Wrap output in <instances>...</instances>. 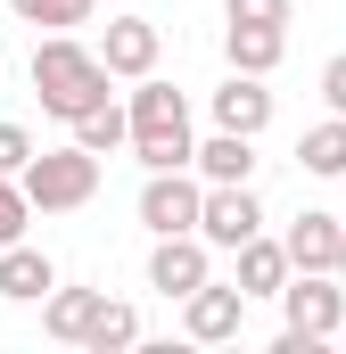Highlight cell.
<instances>
[{"label":"cell","mask_w":346,"mask_h":354,"mask_svg":"<svg viewBox=\"0 0 346 354\" xmlns=\"http://www.w3.org/2000/svg\"><path fill=\"white\" fill-rule=\"evenodd\" d=\"M289 239H248V248H239V288H248V297H280V288H289Z\"/></svg>","instance_id":"obj_15"},{"label":"cell","mask_w":346,"mask_h":354,"mask_svg":"<svg viewBox=\"0 0 346 354\" xmlns=\"http://www.w3.org/2000/svg\"><path fill=\"white\" fill-rule=\"evenodd\" d=\"M140 338V313L132 305H107L99 322H91V354H116V346H132Z\"/></svg>","instance_id":"obj_21"},{"label":"cell","mask_w":346,"mask_h":354,"mask_svg":"<svg viewBox=\"0 0 346 354\" xmlns=\"http://www.w3.org/2000/svg\"><path fill=\"white\" fill-rule=\"evenodd\" d=\"M50 288H58V264H50L42 248H25V239L0 248V297H8V305H42Z\"/></svg>","instance_id":"obj_13"},{"label":"cell","mask_w":346,"mask_h":354,"mask_svg":"<svg viewBox=\"0 0 346 354\" xmlns=\"http://www.w3.org/2000/svg\"><path fill=\"white\" fill-rule=\"evenodd\" d=\"M297 165L322 181H346V115H330V124H313L305 140H297Z\"/></svg>","instance_id":"obj_18"},{"label":"cell","mask_w":346,"mask_h":354,"mask_svg":"<svg viewBox=\"0 0 346 354\" xmlns=\"http://www.w3.org/2000/svg\"><path fill=\"white\" fill-rule=\"evenodd\" d=\"M33 214H42V206H33V198H25V181H17V174H0V248H17V239H25V223H33Z\"/></svg>","instance_id":"obj_20"},{"label":"cell","mask_w":346,"mask_h":354,"mask_svg":"<svg viewBox=\"0 0 346 354\" xmlns=\"http://www.w3.org/2000/svg\"><path fill=\"white\" fill-rule=\"evenodd\" d=\"M206 280H215V248H206L198 231H173V239H157V256H149V288L190 297V288H206Z\"/></svg>","instance_id":"obj_9"},{"label":"cell","mask_w":346,"mask_h":354,"mask_svg":"<svg viewBox=\"0 0 346 354\" xmlns=\"http://www.w3.org/2000/svg\"><path fill=\"white\" fill-rule=\"evenodd\" d=\"M132 157H140L149 174L198 165V140H190V99H181L165 75H140V83H132Z\"/></svg>","instance_id":"obj_2"},{"label":"cell","mask_w":346,"mask_h":354,"mask_svg":"<svg viewBox=\"0 0 346 354\" xmlns=\"http://www.w3.org/2000/svg\"><path fill=\"white\" fill-rule=\"evenodd\" d=\"M239 322H248V288H239V280H231V288H215V280H206V288H190V297H181V330H190L198 346L239 338Z\"/></svg>","instance_id":"obj_8"},{"label":"cell","mask_w":346,"mask_h":354,"mask_svg":"<svg viewBox=\"0 0 346 354\" xmlns=\"http://www.w3.org/2000/svg\"><path fill=\"white\" fill-rule=\"evenodd\" d=\"M198 174H206V181H248V174H256V140L215 124V140H198Z\"/></svg>","instance_id":"obj_16"},{"label":"cell","mask_w":346,"mask_h":354,"mask_svg":"<svg viewBox=\"0 0 346 354\" xmlns=\"http://www.w3.org/2000/svg\"><path fill=\"white\" fill-rule=\"evenodd\" d=\"M99 58H107V75H116V83H140V75H157V58H165V33H157L149 17H107V33H99Z\"/></svg>","instance_id":"obj_7"},{"label":"cell","mask_w":346,"mask_h":354,"mask_svg":"<svg viewBox=\"0 0 346 354\" xmlns=\"http://www.w3.org/2000/svg\"><path fill=\"white\" fill-rule=\"evenodd\" d=\"M215 124H223V132H248V140H256L264 124H272V91H264V75H239V66H231V83L215 91Z\"/></svg>","instance_id":"obj_12"},{"label":"cell","mask_w":346,"mask_h":354,"mask_svg":"<svg viewBox=\"0 0 346 354\" xmlns=\"http://www.w3.org/2000/svg\"><path fill=\"white\" fill-rule=\"evenodd\" d=\"M198 214H206V174H198V165L149 174V189H140V223H149L157 239H173V231H198Z\"/></svg>","instance_id":"obj_5"},{"label":"cell","mask_w":346,"mask_h":354,"mask_svg":"<svg viewBox=\"0 0 346 354\" xmlns=\"http://www.w3.org/2000/svg\"><path fill=\"white\" fill-rule=\"evenodd\" d=\"M338 248H346V223H338V214L305 206V214L289 223V264H297V272H338Z\"/></svg>","instance_id":"obj_11"},{"label":"cell","mask_w":346,"mask_h":354,"mask_svg":"<svg viewBox=\"0 0 346 354\" xmlns=\"http://www.w3.org/2000/svg\"><path fill=\"white\" fill-rule=\"evenodd\" d=\"M33 157H42V149H33V132H25V124H0V174H25Z\"/></svg>","instance_id":"obj_22"},{"label":"cell","mask_w":346,"mask_h":354,"mask_svg":"<svg viewBox=\"0 0 346 354\" xmlns=\"http://www.w3.org/2000/svg\"><path fill=\"white\" fill-rule=\"evenodd\" d=\"M231 25H289V0H223Z\"/></svg>","instance_id":"obj_23"},{"label":"cell","mask_w":346,"mask_h":354,"mask_svg":"<svg viewBox=\"0 0 346 354\" xmlns=\"http://www.w3.org/2000/svg\"><path fill=\"white\" fill-rule=\"evenodd\" d=\"M322 99H330V115H346V50L322 66Z\"/></svg>","instance_id":"obj_24"},{"label":"cell","mask_w":346,"mask_h":354,"mask_svg":"<svg viewBox=\"0 0 346 354\" xmlns=\"http://www.w3.org/2000/svg\"><path fill=\"white\" fill-rule=\"evenodd\" d=\"M338 280H346V248H338Z\"/></svg>","instance_id":"obj_25"},{"label":"cell","mask_w":346,"mask_h":354,"mask_svg":"<svg viewBox=\"0 0 346 354\" xmlns=\"http://www.w3.org/2000/svg\"><path fill=\"white\" fill-rule=\"evenodd\" d=\"M17 181H25V198H33L42 214H75V206L99 198V157H91L83 140H66V149H42Z\"/></svg>","instance_id":"obj_3"},{"label":"cell","mask_w":346,"mask_h":354,"mask_svg":"<svg viewBox=\"0 0 346 354\" xmlns=\"http://www.w3.org/2000/svg\"><path fill=\"white\" fill-rule=\"evenodd\" d=\"M75 140H83L91 157H116V149H132V107H116V99H99L91 115H75Z\"/></svg>","instance_id":"obj_17"},{"label":"cell","mask_w":346,"mask_h":354,"mask_svg":"<svg viewBox=\"0 0 346 354\" xmlns=\"http://www.w3.org/2000/svg\"><path fill=\"white\" fill-rule=\"evenodd\" d=\"M223 58L239 75H272L289 58V25H223Z\"/></svg>","instance_id":"obj_14"},{"label":"cell","mask_w":346,"mask_h":354,"mask_svg":"<svg viewBox=\"0 0 346 354\" xmlns=\"http://www.w3.org/2000/svg\"><path fill=\"white\" fill-rule=\"evenodd\" d=\"M107 313V288H50L42 297V330L58 346H91V322Z\"/></svg>","instance_id":"obj_10"},{"label":"cell","mask_w":346,"mask_h":354,"mask_svg":"<svg viewBox=\"0 0 346 354\" xmlns=\"http://www.w3.org/2000/svg\"><path fill=\"white\" fill-rule=\"evenodd\" d=\"M338 346H346V330H338Z\"/></svg>","instance_id":"obj_26"},{"label":"cell","mask_w":346,"mask_h":354,"mask_svg":"<svg viewBox=\"0 0 346 354\" xmlns=\"http://www.w3.org/2000/svg\"><path fill=\"white\" fill-rule=\"evenodd\" d=\"M280 330H297V338H338L346 330V280L338 272H289V288H280Z\"/></svg>","instance_id":"obj_4"},{"label":"cell","mask_w":346,"mask_h":354,"mask_svg":"<svg viewBox=\"0 0 346 354\" xmlns=\"http://www.w3.org/2000/svg\"><path fill=\"white\" fill-rule=\"evenodd\" d=\"M25 25H50V33H75V25H91V8L99 0H8Z\"/></svg>","instance_id":"obj_19"},{"label":"cell","mask_w":346,"mask_h":354,"mask_svg":"<svg viewBox=\"0 0 346 354\" xmlns=\"http://www.w3.org/2000/svg\"><path fill=\"white\" fill-rule=\"evenodd\" d=\"M107 58L99 50H83L75 33H50L42 50H33V99L58 115V124H75V115H91L99 99H107Z\"/></svg>","instance_id":"obj_1"},{"label":"cell","mask_w":346,"mask_h":354,"mask_svg":"<svg viewBox=\"0 0 346 354\" xmlns=\"http://www.w3.org/2000/svg\"><path fill=\"white\" fill-rule=\"evenodd\" d=\"M256 231H264L256 189H248V181H206V214H198V239H206V248H223V256H239Z\"/></svg>","instance_id":"obj_6"}]
</instances>
